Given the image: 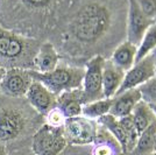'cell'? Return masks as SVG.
Wrapping results in <instances>:
<instances>
[{
  "label": "cell",
  "instance_id": "24",
  "mask_svg": "<svg viewBox=\"0 0 156 155\" xmlns=\"http://www.w3.org/2000/svg\"><path fill=\"white\" fill-rule=\"evenodd\" d=\"M140 9L153 21L156 19V0H136Z\"/></svg>",
  "mask_w": 156,
  "mask_h": 155
},
{
  "label": "cell",
  "instance_id": "29",
  "mask_svg": "<svg viewBox=\"0 0 156 155\" xmlns=\"http://www.w3.org/2000/svg\"><path fill=\"white\" fill-rule=\"evenodd\" d=\"M154 55V61H155V77H156V54H153Z\"/></svg>",
  "mask_w": 156,
  "mask_h": 155
},
{
  "label": "cell",
  "instance_id": "3",
  "mask_svg": "<svg viewBox=\"0 0 156 155\" xmlns=\"http://www.w3.org/2000/svg\"><path fill=\"white\" fill-rule=\"evenodd\" d=\"M33 79L41 82L57 97L62 92L82 88L84 68L72 65H57L50 72L41 74L30 69Z\"/></svg>",
  "mask_w": 156,
  "mask_h": 155
},
{
  "label": "cell",
  "instance_id": "22",
  "mask_svg": "<svg viewBox=\"0 0 156 155\" xmlns=\"http://www.w3.org/2000/svg\"><path fill=\"white\" fill-rule=\"evenodd\" d=\"M141 95V100L149 105H156V77L150 78L146 83L137 86Z\"/></svg>",
  "mask_w": 156,
  "mask_h": 155
},
{
  "label": "cell",
  "instance_id": "20",
  "mask_svg": "<svg viewBox=\"0 0 156 155\" xmlns=\"http://www.w3.org/2000/svg\"><path fill=\"white\" fill-rule=\"evenodd\" d=\"M113 98H103L91 103H86L82 107V116L97 120L100 117L110 113Z\"/></svg>",
  "mask_w": 156,
  "mask_h": 155
},
{
  "label": "cell",
  "instance_id": "4",
  "mask_svg": "<svg viewBox=\"0 0 156 155\" xmlns=\"http://www.w3.org/2000/svg\"><path fill=\"white\" fill-rule=\"evenodd\" d=\"M97 123L117 140L122 153L132 154L136 146L139 133L133 124L130 114L124 118H115L107 113L97 119Z\"/></svg>",
  "mask_w": 156,
  "mask_h": 155
},
{
  "label": "cell",
  "instance_id": "10",
  "mask_svg": "<svg viewBox=\"0 0 156 155\" xmlns=\"http://www.w3.org/2000/svg\"><path fill=\"white\" fill-rule=\"evenodd\" d=\"M153 77H155V61L154 55L150 54L140 59L139 62H135L129 70L125 72L124 81L120 85L117 95L130 89H135Z\"/></svg>",
  "mask_w": 156,
  "mask_h": 155
},
{
  "label": "cell",
  "instance_id": "1",
  "mask_svg": "<svg viewBox=\"0 0 156 155\" xmlns=\"http://www.w3.org/2000/svg\"><path fill=\"white\" fill-rule=\"evenodd\" d=\"M112 15L100 2H89L82 7L70 23V33L79 43L96 45L110 31Z\"/></svg>",
  "mask_w": 156,
  "mask_h": 155
},
{
  "label": "cell",
  "instance_id": "16",
  "mask_svg": "<svg viewBox=\"0 0 156 155\" xmlns=\"http://www.w3.org/2000/svg\"><path fill=\"white\" fill-rule=\"evenodd\" d=\"M55 106L62 111L65 118L82 116V107H83L82 88L62 92L56 97Z\"/></svg>",
  "mask_w": 156,
  "mask_h": 155
},
{
  "label": "cell",
  "instance_id": "31",
  "mask_svg": "<svg viewBox=\"0 0 156 155\" xmlns=\"http://www.w3.org/2000/svg\"><path fill=\"white\" fill-rule=\"evenodd\" d=\"M151 54H156V49H155V50H154L153 52H151Z\"/></svg>",
  "mask_w": 156,
  "mask_h": 155
},
{
  "label": "cell",
  "instance_id": "13",
  "mask_svg": "<svg viewBox=\"0 0 156 155\" xmlns=\"http://www.w3.org/2000/svg\"><path fill=\"white\" fill-rule=\"evenodd\" d=\"M122 69L112 63L111 59H105L103 67V95L104 98H113L117 95L125 77Z\"/></svg>",
  "mask_w": 156,
  "mask_h": 155
},
{
  "label": "cell",
  "instance_id": "9",
  "mask_svg": "<svg viewBox=\"0 0 156 155\" xmlns=\"http://www.w3.org/2000/svg\"><path fill=\"white\" fill-rule=\"evenodd\" d=\"M27 118L23 111L15 106L0 110V142L15 140L25 131Z\"/></svg>",
  "mask_w": 156,
  "mask_h": 155
},
{
  "label": "cell",
  "instance_id": "33",
  "mask_svg": "<svg viewBox=\"0 0 156 155\" xmlns=\"http://www.w3.org/2000/svg\"><path fill=\"white\" fill-rule=\"evenodd\" d=\"M154 22H156V19H155V20H154Z\"/></svg>",
  "mask_w": 156,
  "mask_h": 155
},
{
  "label": "cell",
  "instance_id": "5",
  "mask_svg": "<svg viewBox=\"0 0 156 155\" xmlns=\"http://www.w3.org/2000/svg\"><path fill=\"white\" fill-rule=\"evenodd\" d=\"M66 145L63 127L44 124L33 135L32 153L34 155H59Z\"/></svg>",
  "mask_w": 156,
  "mask_h": 155
},
{
  "label": "cell",
  "instance_id": "12",
  "mask_svg": "<svg viewBox=\"0 0 156 155\" xmlns=\"http://www.w3.org/2000/svg\"><path fill=\"white\" fill-rule=\"evenodd\" d=\"M25 97L33 109L42 116H46L56 104V96L36 79L32 82Z\"/></svg>",
  "mask_w": 156,
  "mask_h": 155
},
{
  "label": "cell",
  "instance_id": "26",
  "mask_svg": "<svg viewBox=\"0 0 156 155\" xmlns=\"http://www.w3.org/2000/svg\"><path fill=\"white\" fill-rule=\"evenodd\" d=\"M0 155H6V148L4 142H0Z\"/></svg>",
  "mask_w": 156,
  "mask_h": 155
},
{
  "label": "cell",
  "instance_id": "19",
  "mask_svg": "<svg viewBox=\"0 0 156 155\" xmlns=\"http://www.w3.org/2000/svg\"><path fill=\"white\" fill-rule=\"evenodd\" d=\"M130 117H132L133 124H134L139 134L142 133L143 131L156 119L149 104L144 103L143 100H140L135 105V107L133 109L132 113H130Z\"/></svg>",
  "mask_w": 156,
  "mask_h": 155
},
{
  "label": "cell",
  "instance_id": "2",
  "mask_svg": "<svg viewBox=\"0 0 156 155\" xmlns=\"http://www.w3.org/2000/svg\"><path fill=\"white\" fill-rule=\"evenodd\" d=\"M37 42L0 28V64L11 68L33 69V61L39 50Z\"/></svg>",
  "mask_w": 156,
  "mask_h": 155
},
{
  "label": "cell",
  "instance_id": "25",
  "mask_svg": "<svg viewBox=\"0 0 156 155\" xmlns=\"http://www.w3.org/2000/svg\"><path fill=\"white\" fill-rule=\"evenodd\" d=\"M26 5L34 8H46L56 2L57 0H22Z\"/></svg>",
  "mask_w": 156,
  "mask_h": 155
},
{
  "label": "cell",
  "instance_id": "6",
  "mask_svg": "<svg viewBox=\"0 0 156 155\" xmlns=\"http://www.w3.org/2000/svg\"><path fill=\"white\" fill-rule=\"evenodd\" d=\"M105 58L96 55L85 64L84 76L82 82L83 105L98 99H103V67Z\"/></svg>",
  "mask_w": 156,
  "mask_h": 155
},
{
  "label": "cell",
  "instance_id": "14",
  "mask_svg": "<svg viewBox=\"0 0 156 155\" xmlns=\"http://www.w3.org/2000/svg\"><path fill=\"white\" fill-rule=\"evenodd\" d=\"M141 100V95L137 88L130 89L113 97V103L111 106L110 114L115 118H124L129 116L133 109Z\"/></svg>",
  "mask_w": 156,
  "mask_h": 155
},
{
  "label": "cell",
  "instance_id": "23",
  "mask_svg": "<svg viewBox=\"0 0 156 155\" xmlns=\"http://www.w3.org/2000/svg\"><path fill=\"white\" fill-rule=\"evenodd\" d=\"M46 118V124L50 125V126H54V127H63L65 119H66L64 114L62 113V111L59 110L58 107H56V106H54L51 110L47 113Z\"/></svg>",
  "mask_w": 156,
  "mask_h": 155
},
{
  "label": "cell",
  "instance_id": "7",
  "mask_svg": "<svg viewBox=\"0 0 156 155\" xmlns=\"http://www.w3.org/2000/svg\"><path fill=\"white\" fill-rule=\"evenodd\" d=\"M97 120L84 116L66 118L63 125V132L66 142L75 146H85L93 143L98 132Z\"/></svg>",
  "mask_w": 156,
  "mask_h": 155
},
{
  "label": "cell",
  "instance_id": "18",
  "mask_svg": "<svg viewBox=\"0 0 156 155\" xmlns=\"http://www.w3.org/2000/svg\"><path fill=\"white\" fill-rule=\"evenodd\" d=\"M156 141V119L142 133L139 134L136 146L132 155H151L155 152Z\"/></svg>",
  "mask_w": 156,
  "mask_h": 155
},
{
  "label": "cell",
  "instance_id": "32",
  "mask_svg": "<svg viewBox=\"0 0 156 155\" xmlns=\"http://www.w3.org/2000/svg\"><path fill=\"white\" fill-rule=\"evenodd\" d=\"M151 155H156V152H154V153H153Z\"/></svg>",
  "mask_w": 156,
  "mask_h": 155
},
{
  "label": "cell",
  "instance_id": "21",
  "mask_svg": "<svg viewBox=\"0 0 156 155\" xmlns=\"http://www.w3.org/2000/svg\"><path fill=\"white\" fill-rule=\"evenodd\" d=\"M155 49H156V22H154L147 29V32L144 33L140 45H137L135 62H139L140 59H142L146 56L150 55Z\"/></svg>",
  "mask_w": 156,
  "mask_h": 155
},
{
  "label": "cell",
  "instance_id": "28",
  "mask_svg": "<svg viewBox=\"0 0 156 155\" xmlns=\"http://www.w3.org/2000/svg\"><path fill=\"white\" fill-rule=\"evenodd\" d=\"M150 107H151V110L154 112V114H155V118H156V105H149Z\"/></svg>",
  "mask_w": 156,
  "mask_h": 155
},
{
  "label": "cell",
  "instance_id": "15",
  "mask_svg": "<svg viewBox=\"0 0 156 155\" xmlns=\"http://www.w3.org/2000/svg\"><path fill=\"white\" fill-rule=\"evenodd\" d=\"M59 62V55L56 48L50 42H44L39 47L34 61H33V70L46 74L52 71Z\"/></svg>",
  "mask_w": 156,
  "mask_h": 155
},
{
  "label": "cell",
  "instance_id": "27",
  "mask_svg": "<svg viewBox=\"0 0 156 155\" xmlns=\"http://www.w3.org/2000/svg\"><path fill=\"white\" fill-rule=\"evenodd\" d=\"M5 72H6V69H5L2 65L0 64V79H1V78H2V76L5 75Z\"/></svg>",
  "mask_w": 156,
  "mask_h": 155
},
{
  "label": "cell",
  "instance_id": "11",
  "mask_svg": "<svg viewBox=\"0 0 156 155\" xmlns=\"http://www.w3.org/2000/svg\"><path fill=\"white\" fill-rule=\"evenodd\" d=\"M154 23L146 14L140 9L136 0H128L127 11V25H126V36L132 45H139L142 40L144 33Z\"/></svg>",
  "mask_w": 156,
  "mask_h": 155
},
{
  "label": "cell",
  "instance_id": "8",
  "mask_svg": "<svg viewBox=\"0 0 156 155\" xmlns=\"http://www.w3.org/2000/svg\"><path fill=\"white\" fill-rule=\"evenodd\" d=\"M33 81L30 69L9 68L0 79V93L11 98L25 97Z\"/></svg>",
  "mask_w": 156,
  "mask_h": 155
},
{
  "label": "cell",
  "instance_id": "17",
  "mask_svg": "<svg viewBox=\"0 0 156 155\" xmlns=\"http://www.w3.org/2000/svg\"><path fill=\"white\" fill-rule=\"evenodd\" d=\"M136 50V45H132L128 41H124L114 49L110 59L112 61V63H114L120 69L127 71L135 63Z\"/></svg>",
  "mask_w": 156,
  "mask_h": 155
},
{
  "label": "cell",
  "instance_id": "30",
  "mask_svg": "<svg viewBox=\"0 0 156 155\" xmlns=\"http://www.w3.org/2000/svg\"><path fill=\"white\" fill-rule=\"evenodd\" d=\"M13 155H25V154H21V153H14Z\"/></svg>",
  "mask_w": 156,
  "mask_h": 155
}]
</instances>
